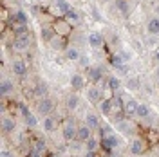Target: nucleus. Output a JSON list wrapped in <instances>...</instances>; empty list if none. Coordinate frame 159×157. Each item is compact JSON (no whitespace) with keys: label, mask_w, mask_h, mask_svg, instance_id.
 I'll use <instances>...</instances> for the list:
<instances>
[{"label":"nucleus","mask_w":159,"mask_h":157,"mask_svg":"<svg viewBox=\"0 0 159 157\" xmlns=\"http://www.w3.org/2000/svg\"><path fill=\"white\" fill-rule=\"evenodd\" d=\"M0 157H13V154H11L9 150H2V154H0Z\"/></svg>","instance_id":"38"},{"label":"nucleus","mask_w":159,"mask_h":157,"mask_svg":"<svg viewBox=\"0 0 159 157\" xmlns=\"http://www.w3.org/2000/svg\"><path fill=\"white\" fill-rule=\"evenodd\" d=\"M118 127L121 128V132H130V127H127V123H119Z\"/></svg>","instance_id":"37"},{"label":"nucleus","mask_w":159,"mask_h":157,"mask_svg":"<svg viewBox=\"0 0 159 157\" xmlns=\"http://www.w3.org/2000/svg\"><path fill=\"white\" fill-rule=\"evenodd\" d=\"M150 34H159V16H154V18L148 20V25H147Z\"/></svg>","instance_id":"10"},{"label":"nucleus","mask_w":159,"mask_h":157,"mask_svg":"<svg viewBox=\"0 0 159 157\" xmlns=\"http://www.w3.org/2000/svg\"><path fill=\"white\" fill-rule=\"evenodd\" d=\"M130 152H132L134 155H141V154L145 152V143H143L141 139L132 141V145H130Z\"/></svg>","instance_id":"7"},{"label":"nucleus","mask_w":159,"mask_h":157,"mask_svg":"<svg viewBox=\"0 0 159 157\" xmlns=\"http://www.w3.org/2000/svg\"><path fill=\"white\" fill-rule=\"evenodd\" d=\"M89 43L92 47H101L103 45V36L99 33H90L89 34Z\"/></svg>","instance_id":"9"},{"label":"nucleus","mask_w":159,"mask_h":157,"mask_svg":"<svg viewBox=\"0 0 159 157\" xmlns=\"http://www.w3.org/2000/svg\"><path fill=\"white\" fill-rule=\"evenodd\" d=\"M52 101H51L49 98H42V101L38 103V112L42 114V116H47L51 110H52Z\"/></svg>","instance_id":"4"},{"label":"nucleus","mask_w":159,"mask_h":157,"mask_svg":"<svg viewBox=\"0 0 159 157\" xmlns=\"http://www.w3.org/2000/svg\"><path fill=\"white\" fill-rule=\"evenodd\" d=\"M121 87V81H119V78H109V88L110 90H118V88Z\"/></svg>","instance_id":"29"},{"label":"nucleus","mask_w":159,"mask_h":157,"mask_svg":"<svg viewBox=\"0 0 159 157\" xmlns=\"http://www.w3.org/2000/svg\"><path fill=\"white\" fill-rule=\"evenodd\" d=\"M119 56H121V60H123V61H129V54H127V52H121Z\"/></svg>","instance_id":"39"},{"label":"nucleus","mask_w":159,"mask_h":157,"mask_svg":"<svg viewBox=\"0 0 159 157\" xmlns=\"http://www.w3.org/2000/svg\"><path fill=\"white\" fill-rule=\"evenodd\" d=\"M99 98H101V90H99L98 87L89 88V99L90 101H99Z\"/></svg>","instance_id":"21"},{"label":"nucleus","mask_w":159,"mask_h":157,"mask_svg":"<svg viewBox=\"0 0 159 157\" xmlns=\"http://www.w3.org/2000/svg\"><path fill=\"white\" fill-rule=\"evenodd\" d=\"M116 9L121 13H129V0H116Z\"/></svg>","instance_id":"23"},{"label":"nucleus","mask_w":159,"mask_h":157,"mask_svg":"<svg viewBox=\"0 0 159 157\" xmlns=\"http://www.w3.org/2000/svg\"><path fill=\"white\" fill-rule=\"evenodd\" d=\"M139 85V81L138 79H129V88H132V90H136Z\"/></svg>","instance_id":"34"},{"label":"nucleus","mask_w":159,"mask_h":157,"mask_svg":"<svg viewBox=\"0 0 159 157\" xmlns=\"http://www.w3.org/2000/svg\"><path fill=\"white\" fill-rule=\"evenodd\" d=\"M136 116L138 118H148L150 116V108L147 107V105H138V112H136Z\"/></svg>","instance_id":"20"},{"label":"nucleus","mask_w":159,"mask_h":157,"mask_svg":"<svg viewBox=\"0 0 159 157\" xmlns=\"http://www.w3.org/2000/svg\"><path fill=\"white\" fill-rule=\"evenodd\" d=\"M54 128H56V121L51 118V116H47V118L43 119V130L45 132H52Z\"/></svg>","instance_id":"19"},{"label":"nucleus","mask_w":159,"mask_h":157,"mask_svg":"<svg viewBox=\"0 0 159 157\" xmlns=\"http://www.w3.org/2000/svg\"><path fill=\"white\" fill-rule=\"evenodd\" d=\"M123 112H125L129 118L136 116V112H138V103H136V99H127L125 105H123Z\"/></svg>","instance_id":"5"},{"label":"nucleus","mask_w":159,"mask_h":157,"mask_svg":"<svg viewBox=\"0 0 159 157\" xmlns=\"http://www.w3.org/2000/svg\"><path fill=\"white\" fill-rule=\"evenodd\" d=\"M61 134H63V139H65V141H72V139L78 136V128L74 127L72 123H67V125L63 127V132H61Z\"/></svg>","instance_id":"3"},{"label":"nucleus","mask_w":159,"mask_h":157,"mask_svg":"<svg viewBox=\"0 0 159 157\" xmlns=\"http://www.w3.org/2000/svg\"><path fill=\"white\" fill-rule=\"evenodd\" d=\"M89 76H90V79H92V81H99L103 74H101V70H99V69H90Z\"/></svg>","instance_id":"31"},{"label":"nucleus","mask_w":159,"mask_h":157,"mask_svg":"<svg viewBox=\"0 0 159 157\" xmlns=\"http://www.w3.org/2000/svg\"><path fill=\"white\" fill-rule=\"evenodd\" d=\"M33 94L38 96V98H45L47 96V85L45 83H36L34 88H33Z\"/></svg>","instance_id":"12"},{"label":"nucleus","mask_w":159,"mask_h":157,"mask_svg":"<svg viewBox=\"0 0 159 157\" xmlns=\"http://www.w3.org/2000/svg\"><path fill=\"white\" fill-rule=\"evenodd\" d=\"M156 60H157V61H159V51H157V52H156Z\"/></svg>","instance_id":"42"},{"label":"nucleus","mask_w":159,"mask_h":157,"mask_svg":"<svg viewBox=\"0 0 159 157\" xmlns=\"http://www.w3.org/2000/svg\"><path fill=\"white\" fill-rule=\"evenodd\" d=\"M157 155H159V145H157Z\"/></svg>","instance_id":"43"},{"label":"nucleus","mask_w":159,"mask_h":157,"mask_svg":"<svg viewBox=\"0 0 159 157\" xmlns=\"http://www.w3.org/2000/svg\"><path fill=\"white\" fill-rule=\"evenodd\" d=\"M51 47H52V49H61V47H63V45H61V42H56V40L52 38V43H51Z\"/></svg>","instance_id":"36"},{"label":"nucleus","mask_w":159,"mask_h":157,"mask_svg":"<svg viewBox=\"0 0 159 157\" xmlns=\"http://www.w3.org/2000/svg\"><path fill=\"white\" fill-rule=\"evenodd\" d=\"M63 16H65V20H67L69 24H70V22H78V20H80V15L74 9H70L69 13H67V15H63Z\"/></svg>","instance_id":"28"},{"label":"nucleus","mask_w":159,"mask_h":157,"mask_svg":"<svg viewBox=\"0 0 159 157\" xmlns=\"http://www.w3.org/2000/svg\"><path fill=\"white\" fill-rule=\"evenodd\" d=\"M42 40L43 42H52V38H54V31L51 29V27H42Z\"/></svg>","instance_id":"18"},{"label":"nucleus","mask_w":159,"mask_h":157,"mask_svg":"<svg viewBox=\"0 0 159 157\" xmlns=\"http://www.w3.org/2000/svg\"><path fill=\"white\" fill-rule=\"evenodd\" d=\"M34 148L40 150V152H43V150H45V141H36V143H34Z\"/></svg>","instance_id":"32"},{"label":"nucleus","mask_w":159,"mask_h":157,"mask_svg":"<svg viewBox=\"0 0 159 157\" xmlns=\"http://www.w3.org/2000/svg\"><path fill=\"white\" fill-rule=\"evenodd\" d=\"M157 88H159V79H157Z\"/></svg>","instance_id":"44"},{"label":"nucleus","mask_w":159,"mask_h":157,"mask_svg":"<svg viewBox=\"0 0 159 157\" xmlns=\"http://www.w3.org/2000/svg\"><path fill=\"white\" fill-rule=\"evenodd\" d=\"M15 20H16L18 24H27V22H29V16H27L25 11H18V13L15 15Z\"/></svg>","instance_id":"24"},{"label":"nucleus","mask_w":159,"mask_h":157,"mask_svg":"<svg viewBox=\"0 0 159 157\" xmlns=\"http://www.w3.org/2000/svg\"><path fill=\"white\" fill-rule=\"evenodd\" d=\"M80 65H81V67H87V65H89V58H87V56H80Z\"/></svg>","instance_id":"35"},{"label":"nucleus","mask_w":159,"mask_h":157,"mask_svg":"<svg viewBox=\"0 0 159 157\" xmlns=\"http://www.w3.org/2000/svg\"><path fill=\"white\" fill-rule=\"evenodd\" d=\"M27 157H42V152H40V150H36V148H33L29 154H27Z\"/></svg>","instance_id":"33"},{"label":"nucleus","mask_w":159,"mask_h":157,"mask_svg":"<svg viewBox=\"0 0 159 157\" xmlns=\"http://www.w3.org/2000/svg\"><path fill=\"white\" fill-rule=\"evenodd\" d=\"M80 56H81V54H80V51L76 49V47H69V49H67V58H69L70 61L80 60Z\"/></svg>","instance_id":"22"},{"label":"nucleus","mask_w":159,"mask_h":157,"mask_svg":"<svg viewBox=\"0 0 159 157\" xmlns=\"http://www.w3.org/2000/svg\"><path fill=\"white\" fill-rule=\"evenodd\" d=\"M24 119H25V125H27V127H31V128L36 127V123H38V121H36V118H34L31 112H27V114L24 116Z\"/></svg>","instance_id":"27"},{"label":"nucleus","mask_w":159,"mask_h":157,"mask_svg":"<svg viewBox=\"0 0 159 157\" xmlns=\"http://www.w3.org/2000/svg\"><path fill=\"white\" fill-rule=\"evenodd\" d=\"M56 9H58L61 15H67L72 7H70V4L67 0H56Z\"/></svg>","instance_id":"15"},{"label":"nucleus","mask_w":159,"mask_h":157,"mask_svg":"<svg viewBox=\"0 0 159 157\" xmlns=\"http://www.w3.org/2000/svg\"><path fill=\"white\" fill-rule=\"evenodd\" d=\"M2 130L6 132V134H9L15 130V119L13 118H4L2 119Z\"/></svg>","instance_id":"13"},{"label":"nucleus","mask_w":159,"mask_h":157,"mask_svg":"<svg viewBox=\"0 0 159 157\" xmlns=\"http://www.w3.org/2000/svg\"><path fill=\"white\" fill-rule=\"evenodd\" d=\"M31 45V38H29V33L27 34H20L15 38V43H13V47L16 51H27Z\"/></svg>","instance_id":"1"},{"label":"nucleus","mask_w":159,"mask_h":157,"mask_svg":"<svg viewBox=\"0 0 159 157\" xmlns=\"http://www.w3.org/2000/svg\"><path fill=\"white\" fill-rule=\"evenodd\" d=\"M99 110H101V114L109 116L110 112L114 110V108H112V99H103V101L99 103Z\"/></svg>","instance_id":"14"},{"label":"nucleus","mask_w":159,"mask_h":157,"mask_svg":"<svg viewBox=\"0 0 159 157\" xmlns=\"http://www.w3.org/2000/svg\"><path fill=\"white\" fill-rule=\"evenodd\" d=\"M83 85H85V79L81 78L80 74H72L70 76V87L72 88H81Z\"/></svg>","instance_id":"16"},{"label":"nucleus","mask_w":159,"mask_h":157,"mask_svg":"<svg viewBox=\"0 0 159 157\" xmlns=\"http://www.w3.org/2000/svg\"><path fill=\"white\" fill-rule=\"evenodd\" d=\"M85 125H89L90 128H99L98 116H94V114H87V116H85Z\"/></svg>","instance_id":"17"},{"label":"nucleus","mask_w":159,"mask_h":157,"mask_svg":"<svg viewBox=\"0 0 159 157\" xmlns=\"http://www.w3.org/2000/svg\"><path fill=\"white\" fill-rule=\"evenodd\" d=\"M13 88H15L13 81H9V79H4V81H2V85H0V94H2V96H7V94H11V92H13Z\"/></svg>","instance_id":"11"},{"label":"nucleus","mask_w":159,"mask_h":157,"mask_svg":"<svg viewBox=\"0 0 159 157\" xmlns=\"http://www.w3.org/2000/svg\"><path fill=\"white\" fill-rule=\"evenodd\" d=\"M156 15H157V16H159V4H157V6H156Z\"/></svg>","instance_id":"41"},{"label":"nucleus","mask_w":159,"mask_h":157,"mask_svg":"<svg viewBox=\"0 0 159 157\" xmlns=\"http://www.w3.org/2000/svg\"><path fill=\"white\" fill-rule=\"evenodd\" d=\"M85 146H87V150H89V152H96V148L99 146V143L94 137H90V139H87V141H85Z\"/></svg>","instance_id":"25"},{"label":"nucleus","mask_w":159,"mask_h":157,"mask_svg":"<svg viewBox=\"0 0 159 157\" xmlns=\"http://www.w3.org/2000/svg\"><path fill=\"white\" fill-rule=\"evenodd\" d=\"M90 130H92V128H90L89 125H83V127H80V128H78V136H76V137H78L80 141H83V143H85L87 139H90Z\"/></svg>","instance_id":"8"},{"label":"nucleus","mask_w":159,"mask_h":157,"mask_svg":"<svg viewBox=\"0 0 159 157\" xmlns=\"http://www.w3.org/2000/svg\"><path fill=\"white\" fill-rule=\"evenodd\" d=\"M76 107H78V98L76 96H69L67 98V108L69 110H74Z\"/></svg>","instance_id":"30"},{"label":"nucleus","mask_w":159,"mask_h":157,"mask_svg":"<svg viewBox=\"0 0 159 157\" xmlns=\"http://www.w3.org/2000/svg\"><path fill=\"white\" fill-rule=\"evenodd\" d=\"M13 72L16 76H25L27 74V65L22 60H16V61H13Z\"/></svg>","instance_id":"6"},{"label":"nucleus","mask_w":159,"mask_h":157,"mask_svg":"<svg viewBox=\"0 0 159 157\" xmlns=\"http://www.w3.org/2000/svg\"><path fill=\"white\" fill-rule=\"evenodd\" d=\"M29 33V27H27V24H18L16 27H15V34L20 36V34H27Z\"/></svg>","instance_id":"26"},{"label":"nucleus","mask_w":159,"mask_h":157,"mask_svg":"<svg viewBox=\"0 0 159 157\" xmlns=\"http://www.w3.org/2000/svg\"><path fill=\"white\" fill-rule=\"evenodd\" d=\"M118 145H119V141H118V137H114V136H105V137H101V146L105 148L107 152L114 150Z\"/></svg>","instance_id":"2"},{"label":"nucleus","mask_w":159,"mask_h":157,"mask_svg":"<svg viewBox=\"0 0 159 157\" xmlns=\"http://www.w3.org/2000/svg\"><path fill=\"white\" fill-rule=\"evenodd\" d=\"M85 157H98V155H96V152H89V150H87V154H85Z\"/></svg>","instance_id":"40"}]
</instances>
